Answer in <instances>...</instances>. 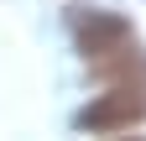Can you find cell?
Wrapping results in <instances>:
<instances>
[{
	"label": "cell",
	"mask_w": 146,
	"mask_h": 141,
	"mask_svg": "<svg viewBox=\"0 0 146 141\" xmlns=\"http://www.w3.org/2000/svg\"><path fill=\"white\" fill-rule=\"evenodd\" d=\"M73 37H78L89 63H110V58H120V52L136 47L131 21L115 16V11H84V16H73Z\"/></svg>",
	"instance_id": "6da1fadb"
},
{
	"label": "cell",
	"mask_w": 146,
	"mask_h": 141,
	"mask_svg": "<svg viewBox=\"0 0 146 141\" xmlns=\"http://www.w3.org/2000/svg\"><path fill=\"white\" fill-rule=\"evenodd\" d=\"M146 120V84H120V89H110L104 99L84 104L78 115H73V126L78 131H131Z\"/></svg>",
	"instance_id": "7a4b0ae2"
}]
</instances>
